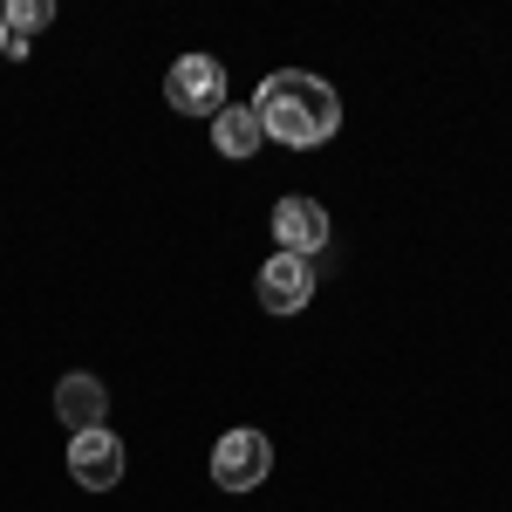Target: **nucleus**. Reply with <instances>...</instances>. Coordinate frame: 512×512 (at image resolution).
Listing matches in <instances>:
<instances>
[{
    "instance_id": "nucleus-1",
    "label": "nucleus",
    "mask_w": 512,
    "mask_h": 512,
    "mask_svg": "<svg viewBox=\"0 0 512 512\" xmlns=\"http://www.w3.org/2000/svg\"><path fill=\"white\" fill-rule=\"evenodd\" d=\"M253 117L274 144H294V151H315L342 130V96L328 89L308 69H274V76L253 89Z\"/></svg>"
},
{
    "instance_id": "nucleus-2",
    "label": "nucleus",
    "mask_w": 512,
    "mask_h": 512,
    "mask_svg": "<svg viewBox=\"0 0 512 512\" xmlns=\"http://www.w3.org/2000/svg\"><path fill=\"white\" fill-rule=\"evenodd\" d=\"M274 472V444L260 431H226L212 444V478H219V492H260Z\"/></svg>"
},
{
    "instance_id": "nucleus-3",
    "label": "nucleus",
    "mask_w": 512,
    "mask_h": 512,
    "mask_svg": "<svg viewBox=\"0 0 512 512\" xmlns=\"http://www.w3.org/2000/svg\"><path fill=\"white\" fill-rule=\"evenodd\" d=\"M164 96H171V110H185V117H219V110H226V69H219L212 55H178L171 76H164Z\"/></svg>"
},
{
    "instance_id": "nucleus-4",
    "label": "nucleus",
    "mask_w": 512,
    "mask_h": 512,
    "mask_svg": "<svg viewBox=\"0 0 512 512\" xmlns=\"http://www.w3.org/2000/svg\"><path fill=\"white\" fill-rule=\"evenodd\" d=\"M69 478H76L82 492H117V478H123V437H110V424L76 431V437H69Z\"/></svg>"
},
{
    "instance_id": "nucleus-5",
    "label": "nucleus",
    "mask_w": 512,
    "mask_h": 512,
    "mask_svg": "<svg viewBox=\"0 0 512 512\" xmlns=\"http://www.w3.org/2000/svg\"><path fill=\"white\" fill-rule=\"evenodd\" d=\"M328 246V212H321L315 198H280L274 205V253H294V260H308Z\"/></svg>"
},
{
    "instance_id": "nucleus-6",
    "label": "nucleus",
    "mask_w": 512,
    "mask_h": 512,
    "mask_svg": "<svg viewBox=\"0 0 512 512\" xmlns=\"http://www.w3.org/2000/svg\"><path fill=\"white\" fill-rule=\"evenodd\" d=\"M253 294H260V308L267 315H294V308H308V294H315V274H308V260H294V253H274L260 280H253Z\"/></svg>"
},
{
    "instance_id": "nucleus-7",
    "label": "nucleus",
    "mask_w": 512,
    "mask_h": 512,
    "mask_svg": "<svg viewBox=\"0 0 512 512\" xmlns=\"http://www.w3.org/2000/svg\"><path fill=\"white\" fill-rule=\"evenodd\" d=\"M55 417H62L69 431H96V424L110 417V390H103L89 369H76V376L55 383Z\"/></svg>"
},
{
    "instance_id": "nucleus-8",
    "label": "nucleus",
    "mask_w": 512,
    "mask_h": 512,
    "mask_svg": "<svg viewBox=\"0 0 512 512\" xmlns=\"http://www.w3.org/2000/svg\"><path fill=\"white\" fill-rule=\"evenodd\" d=\"M212 144H219V158H253L260 144H267V130L253 117V103H226L219 117H212Z\"/></svg>"
},
{
    "instance_id": "nucleus-9",
    "label": "nucleus",
    "mask_w": 512,
    "mask_h": 512,
    "mask_svg": "<svg viewBox=\"0 0 512 512\" xmlns=\"http://www.w3.org/2000/svg\"><path fill=\"white\" fill-rule=\"evenodd\" d=\"M0 21H7V35H35V28H48V21H55V7H48V0H14V7H0Z\"/></svg>"
},
{
    "instance_id": "nucleus-10",
    "label": "nucleus",
    "mask_w": 512,
    "mask_h": 512,
    "mask_svg": "<svg viewBox=\"0 0 512 512\" xmlns=\"http://www.w3.org/2000/svg\"><path fill=\"white\" fill-rule=\"evenodd\" d=\"M0 55H7V21H0Z\"/></svg>"
}]
</instances>
